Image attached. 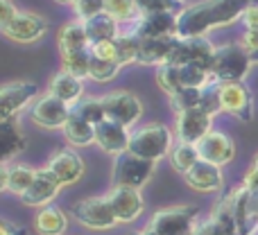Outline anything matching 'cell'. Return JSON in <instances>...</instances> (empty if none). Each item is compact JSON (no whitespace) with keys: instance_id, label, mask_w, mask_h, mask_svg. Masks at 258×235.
Returning a JSON list of instances; mask_svg holds the SVG:
<instances>
[{"instance_id":"obj_1","label":"cell","mask_w":258,"mask_h":235,"mask_svg":"<svg viewBox=\"0 0 258 235\" xmlns=\"http://www.w3.org/2000/svg\"><path fill=\"white\" fill-rule=\"evenodd\" d=\"M249 0H202L177 14V36H204L213 27H222L242 18Z\"/></svg>"},{"instance_id":"obj_2","label":"cell","mask_w":258,"mask_h":235,"mask_svg":"<svg viewBox=\"0 0 258 235\" xmlns=\"http://www.w3.org/2000/svg\"><path fill=\"white\" fill-rule=\"evenodd\" d=\"M251 54L245 50V45L227 43L215 48V57L211 63V77L220 84H236L247 77L251 68Z\"/></svg>"},{"instance_id":"obj_3","label":"cell","mask_w":258,"mask_h":235,"mask_svg":"<svg viewBox=\"0 0 258 235\" xmlns=\"http://www.w3.org/2000/svg\"><path fill=\"white\" fill-rule=\"evenodd\" d=\"M127 151L156 163L159 159L172 151V133L165 124H147V127L138 129L136 133H132Z\"/></svg>"},{"instance_id":"obj_4","label":"cell","mask_w":258,"mask_h":235,"mask_svg":"<svg viewBox=\"0 0 258 235\" xmlns=\"http://www.w3.org/2000/svg\"><path fill=\"white\" fill-rule=\"evenodd\" d=\"M197 206H172L154 213L150 226L145 228L147 235H190L197 224Z\"/></svg>"},{"instance_id":"obj_5","label":"cell","mask_w":258,"mask_h":235,"mask_svg":"<svg viewBox=\"0 0 258 235\" xmlns=\"http://www.w3.org/2000/svg\"><path fill=\"white\" fill-rule=\"evenodd\" d=\"M71 213L82 226L95 228V231H107V228L118 224L116 213H113L107 197H89V199H82L73 206Z\"/></svg>"},{"instance_id":"obj_6","label":"cell","mask_w":258,"mask_h":235,"mask_svg":"<svg viewBox=\"0 0 258 235\" xmlns=\"http://www.w3.org/2000/svg\"><path fill=\"white\" fill-rule=\"evenodd\" d=\"M154 174V161L141 159V156L125 151L116 159V168H113V183L122 188H136L141 190L150 177Z\"/></svg>"},{"instance_id":"obj_7","label":"cell","mask_w":258,"mask_h":235,"mask_svg":"<svg viewBox=\"0 0 258 235\" xmlns=\"http://www.w3.org/2000/svg\"><path fill=\"white\" fill-rule=\"evenodd\" d=\"M100 100H102L107 120H113V122L122 124L127 129L134 127L138 122V118L143 116V102L134 93H127V91H111Z\"/></svg>"},{"instance_id":"obj_8","label":"cell","mask_w":258,"mask_h":235,"mask_svg":"<svg viewBox=\"0 0 258 235\" xmlns=\"http://www.w3.org/2000/svg\"><path fill=\"white\" fill-rule=\"evenodd\" d=\"M213 57H215V48L206 36H190V39H179L168 63H177V66L190 63V66H202L211 70Z\"/></svg>"},{"instance_id":"obj_9","label":"cell","mask_w":258,"mask_h":235,"mask_svg":"<svg viewBox=\"0 0 258 235\" xmlns=\"http://www.w3.org/2000/svg\"><path fill=\"white\" fill-rule=\"evenodd\" d=\"M211 122H213V113L204 107L179 111L177 122H174L177 138L183 140V142H192V145H197L206 133H211Z\"/></svg>"},{"instance_id":"obj_10","label":"cell","mask_w":258,"mask_h":235,"mask_svg":"<svg viewBox=\"0 0 258 235\" xmlns=\"http://www.w3.org/2000/svg\"><path fill=\"white\" fill-rule=\"evenodd\" d=\"M220 109L229 116H236L242 122H249L254 118V104H251V95L242 82L236 84H220Z\"/></svg>"},{"instance_id":"obj_11","label":"cell","mask_w":258,"mask_h":235,"mask_svg":"<svg viewBox=\"0 0 258 235\" xmlns=\"http://www.w3.org/2000/svg\"><path fill=\"white\" fill-rule=\"evenodd\" d=\"M45 32H48V21L32 12H18V16L3 27V34L16 43H34L43 39Z\"/></svg>"},{"instance_id":"obj_12","label":"cell","mask_w":258,"mask_h":235,"mask_svg":"<svg viewBox=\"0 0 258 235\" xmlns=\"http://www.w3.org/2000/svg\"><path fill=\"white\" fill-rule=\"evenodd\" d=\"M71 113H73V107H68L66 102H61L59 98L48 93L32 104L30 118H32V122H36L39 127L54 129V127H63L66 120L71 118Z\"/></svg>"},{"instance_id":"obj_13","label":"cell","mask_w":258,"mask_h":235,"mask_svg":"<svg viewBox=\"0 0 258 235\" xmlns=\"http://www.w3.org/2000/svg\"><path fill=\"white\" fill-rule=\"evenodd\" d=\"M36 98L34 82H9L0 91V116L3 120H14L21 109H25Z\"/></svg>"},{"instance_id":"obj_14","label":"cell","mask_w":258,"mask_h":235,"mask_svg":"<svg viewBox=\"0 0 258 235\" xmlns=\"http://www.w3.org/2000/svg\"><path fill=\"white\" fill-rule=\"evenodd\" d=\"M138 39H163L177 36V14L174 12H150L141 14L134 27Z\"/></svg>"},{"instance_id":"obj_15","label":"cell","mask_w":258,"mask_h":235,"mask_svg":"<svg viewBox=\"0 0 258 235\" xmlns=\"http://www.w3.org/2000/svg\"><path fill=\"white\" fill-rule=\"evenodd\" d=\"M197 149H200V159L206 161L211 165H222L231 163L233 156H236V145L233 140L222 131H211L197 142Z\"/></svg>"},{"instance_id":"obj_16","label":"cell","mask_w":258,"mask_h":235,"mask_svg":"<svg viewBox=\"0 0 258 235\" xmlns=\"http://www.w3.org/2000/svg\"><path fill=\"white\" fill-rule=\"evenodd\" d=\"M45 168L59 179L61 186H71V183L80 181L84 174V161L75 149H59L50 156Z\"/></svg>"},{"instance_id":"obj_17","label":"cell","mask_w":258,"mask_h":235,"mask_svg":"<svg viewBox=\"0 0 258 235\" xmlns=\"http://www.w3.org/2000/svg\"><path fill=\"white\" fill-rule=\"evenodd\" d=\"M109 204H111L113 213H116L118 222H134L145 208V201L141 197V190L136 188H122L113 186V190L109 192Z\"/></svg>"},{"instance_id":"obj_18","label":"cell","mask_w":258,"mask_h":235,"mask_svg":"<svg viewBox=\"0 0 258 235\" xmlns=\"http://www.w3.org/2000/svg\"><path fill=\"white\" fill-rule=\"evenodd\" d=\"M59 188H61L59 179L54 177L48 168H43V170H39V172H36L34 183H32L30 190L21 197V201L25 206H32V208H39V206H41V208H45V206H50V201L57 197Z\"/></svg>"},{"instance_id":"obj_19","label":"cell","mask_w":258,"mask_h":235,"mask_svg":"<svg viewBox=\"0 0 258 235\" xmlns=\"http://www.w3.org/2000/svg\"><path fill=\"white\" fill-rule=\"evenodd\" d=\"M129 140H132V133L127 131V127L113 122V120H102L100 124H95V142L107 154H125L129 149Z\"/></svg>"},{"instance_id":"obj_20","label":"cell","mask_w":258,"mask_h":235,"mask_svg":"<svg viewBox=\"0 0 258 235\" xmlns=\"http://www.w3.org/2000/svg\"><path fill=\"white\" fill-rule=\"evenodd\" d=\"M179 43V36H163V39H141V48H138L136 63H145V66H163L170 61L174 48Z\"/></svg>"},{"instance_id":"obj_21","label":"cell","mask_w":258,"mask_h":235,"mask_svg":"<svg viewBox=\"0 0 258 235\" xmlns=\"http://www.w3.org/2000/svg\"><path fill=\"white\" fill-rule=\"evenodd\" d=\"M186 177V183L192 188V190H200V192H215L222 188L224 177H222V170L218 165H211L206 161H200L190 172L183 174Z\"/></svg>"},{"instance_id":"obj_22","label":"cell","mask_w":258,"mask_h":235,"mask_svg":"<svg viewBox=\"0 0 258 235\" xmlns=\"http://www.w3.org/2000/svg\"><path fill=\"white\" fill-rule=\"evenodd\" d=\"M34 179H36V170L25 168V165L3 163V168H0V188L14 192V195H18V197H23L30 190Z\"/></svg>"},{"instance_id":"obj_23","label":"cell","mask_w":258,"mask_h":235,"mask_svg":"<svg viewBox=\"0 0 258 235\" xmlns=\"http://www.w3.org/2000/svg\"><path fill=\"white\" fill-rule=\"evenodd\" d=\"M48 93L54 95V98H59L61 102H66L68 107H75V104L84 98V84H82L80 77L61 70V72H57V75L50 80Z\"/></svg>"},{"instance_id":"obj_24","label":"cell","mask_w":258,"mask_h":235,"mask_svg":"<svg viewBox=\"0 0 258 235\" xmlns=\"http://www.w3.org/2000/svg\"><path fill=\"white\" fill-rule=\"evenodd\" d=\"M91 48V41L86 36V27L84 21H71L61 27L59 32V50L63 54H75V52H84Z\"/></svg>"},{"instance_id":"obj_25","label":"cell","mask_w":258,"mask_h":235,"mask_svg":"<svg viewBox=\"0 0 258 235\" xmlns=\"http://www.w3.org/2000/svg\"><path fill=\"white\" fill-rule=\"evenodd\" d=\"M86 27V36H89L91 45L93 43H102V41H116L120 36L118 32V21L111 18L109 14H98V16L84 21Z\"/></svg>"},{"instance_id":"obj_26","label":"cell","mask_w":258,"mask_h":235,"mask_svg":"<svg viewBox=\"0 0 258 235\" xmlns=\"http://www.w3.org/2000/svg\"><path fill=\"white\" fill-rule=\"evenodd\" d=\"M63 136L71 145L75 147H84V145H91L95 142V124H91L89 120H84L82 116H77L75 111L71 113V118L66 120L63 124Z\"/></svg>"},{"instance_id":"obj_27","label":"cell","mask_w":258,"mask_h":235,"mask_svg":"<svg viewBox=\"0 0 258 235\" xmlns=\"http://www.w3.org/2000/svg\"><path fill=\"white\" fill-rule=\"evenodd\" d=\"M25 136L16 127L14 120H0V147H3V163H9L18 151L25 149Z\"/></svg>"},{"instance_id":"obj_28","label":"cell","mask_w":258,"mask_h":235,"mask_svg":"<svg viewBox=\"0 0 258 235\" xmlns=\"http://www.w3.org/2000/svg\"><path fill=\"white\" fill-rule=\"evenodd\" d=\"M34 226H36V233L39 235H63L66 233V226H68V219L61 208H57V206H45V208H41L39 213H36Z\"/></svg>"},{"instance_id":"obj_29","label":"cell","mask_w":258,"mask_h":235,"mask_svg":"<svg viewBox=\"0 0 258 235\" xmlns=\"http://www.w3.org/2000/svg\"><path fill=\"white\" fill-rule=\"evenodd\" d=\"M174 66V75H177V84L179 89H206L211 77L209 68H202V66H190V63H183V66Z\"/></svg>"},{"instance_id":"obj_30","label":"cell","mask_w":258,"mask_h":235,"mask_svg":"<svg viewBox=\"0 0 258 235\" xmlns=\"http://www.w3.org/2000/svg\"><path fill=\"white\" fill-rule=\"evenodd\" d=\"M170 161H172V168L177 170V172L186 174V172H190L202 159H200V149H197V145L179 140L177 145L172 147V151H170Z\"/></svg>"},{"instance_id":"obj_31","label":"cell","mask_w":258,"mask_h":235,"mask_svg":"<svg viewBox=\"0 0 258 235\" xmlns=\"http://www.w3.org/2000/svg\"><path fill=\"white\" fill-rule=\"evenodd\" d=\"M104 14H109L111 18L120 21H138L141 9H138L136 0H107L104 3Z\"/></svg>"},{"instance_id":"obj_32","label":"cell","mask_w":258,"mask_h":235,"mask_svg":"<svg viewBox=\"0 0 258 235\" xmlns=\"http://www.w3.org/2000/svg\"><path fill=\"white\" fill-rule=\"evenodd\" d=\"M204 95L206 89H179L177 93L170 98L174 111H186V109H195V107H204Z\"/></svg>"},{"instance_id":"obj_33","label":"cell","mask_w":258,"mask_h":235,"mask_svg":"<svg viewBox=\"0 0 258 235\" xmlns=\"http://www.w3.org/2000/svg\"><path fill=\"white\" fill-rule=\"evenodd\" d=\"M73 111H75L77 116H82L84 120H89L91 124H100L102 120H107L102 100H98V98H82L80 102L73 107Z\"/></svg>"},{"instance_id":"obj_34","label":"cell","mask_w":258,"mask_h":235,"mask_svg":"<svg viewBox=\"0 0 258 235\" xmlns=\"http://www.w3.org/2000/svg\"><path fill=\"white\" fill-rule=\"evenodd\" d=\"M63 70L71 72L75 77H89L91 70V48L84 52H75V54H63Z\"/></svg>"},{"instance_id":"obj_35","label":"cell","mask_w":258,"mask_h":235,"mask_svg":"<svg viewBox=\"0 0 258 235\" xmlns=\"http://www.w3.org/2000/svg\"><path fill=\"white\" fill-rule=\"evenodd\" d=\"M120 63L118 61H102V59H95L91 57V70H89V77L93 82H111L113 77L118 75V70H120Z\"/></svg>"},{"instance_id":"obj_36","label":"cell","mask_w":258,"mask_h":235,"mask_svg":"<svg viewBox=\"0 0 258 235\" xmlns=\"http://www.w3.org/2000/svg\"><path fill=\"white\" fill-rule=\"evenodd\" d=\"M118 52H120V63H134L138 59V48H141V39L136 34H122L118 36Z\"/></svg>"},{"instance_id":"obj_37","label":"cell","mask_w":258,"mask_h":235,"mask_svg":"<svg viewBox=\"0 0 258 235\" xmlns=\"http://www.w3.org/2000/svg\"><path fill=\"white\" fill-rule=\"evenodd\" d=\"M141 14H150V12H181V0H136Z\"/></svg>"},{"instance_id":"obj_38","label":"cell","mask_w":258,"mask_h":235,"mask_svg":"<svg viewBox=\"0 0 258 235\" xmlns=\"http://www.w3.org/2000/svg\"><path fill=\"white\" fill-rule=\"evenodd\" d=\"M91 57L102 59V61H118L120 63V52H118V41H102V43L91 45ZM122 66V63H120Z\"/></svg>"},{"instance_id":"obj_39","label":"cell","mask_w":258,"mask_h":235,"mask_svg":"<svg viewBox=\"0 0 258 235\" xmlns=\"http://www.w3.org/2000/svg\"><path fill=\"white\" fill-rule=\"evenodd\" d=\"M104 3L107 0H75L73 7H75L80 21H89V18L98 16V14H104Z\"/></svg>"},{"instance_id":"obj_40","label":"cell","mask_w":258,"mask_h":235,"mask_svg":"<svg viewBox=\"0 0 258 235\" xmlns=\"http://www.w3.org/2000/svg\"><path fill=\"white\" fill-rule=\"evenodd\" d=\"M190 235H229V233L211 217V219H204V222H197L195 228L190 231Z\"/></svg>"},{"instance_id":"obj_41","label":"cell","mask_w":258,"mask_h":235,"mask_svg":"<svg viewBox=\"0 0 258 235\" xmlns=\"http://www.w3.org/2000/svg\"><path fill=\"white\" fill-rule=\"evenodd\" d=\"M18 16V9L14 7L12 0H0V27L9 25Z\"/></svg>"},{"instance_id":"obj_42","label":"cell","mask_w":258,"mask_h":235,"mask_svg":"<svg viewBox=\"0 0 258 235\" xmlns=\"http://www.w3.org/2000/svg\"><path fill=\"white\" fill-rule=\"evenodd\" d=\"M242 45H245V50L251 54V57H256L258 54V30H245Z\"/></svg>"},{"instance_id":"obj_43","label":"cell","mask_w":258,"mask_h":235,"mask_svg":"<svg viewBox=\"0 0 258 235\" xmlns=\"http://www.w3.org/2000/svg\"><path fill=\"white\" fill-rule=\"evenodd\" d=\"M242 21H245L247 30H258V5H249L242 14Z\"/></svg>"},{"instance_id":"obj_44","label":"cell","mask_w":258,"mask_h":235,"mask_svg":"<svg viewBox=\"0 0 258 235\" xmlns=\"http://www.w3.org/2000/svg\"><path fill=\"white\" fill-rule=\"evenodd\" d=\"M0 235H27V231L23 226H18V224L9 222V219H3L0 222Z\"/></svg>"},{"instance_id":"obj_45","label":"cell","mask_w":258,"mask_h":235,"mask_svg":"<svg viewBox=\"0 0 258 235\" xmlns=\"http://www.w3.org/2000/svg\"><path fill=\"white\" fill-rule=\"evenodd\" d=\"M242 186H247L251 192H258V159L254 161V165H251L249 172H247L245 183H242Z\"/></svg>"},{"instance_id":"obj_46","label":"cell","mask_w":258,"mask_h":235,"mask_svg":"<svg viewBox=\"0 0 258 235\" xmlns=\"http://www.w3.org/2000/svg\"><path fill=\"white\" fill-rule=\"evenodd\" d=\"M57 3H61V5H68V3H71V5H73L75 0H57Z\"/></svg>"},{"instance_id":"obj_47","label":"cell","mask_w":258,"mask_h":235,"mask_svg":"<svg viewBox=\"0 0 258 235\" xmlns=\"http://www.w3.org/2000/svg\"><path fill=\"white\" fill-rule=\"evenodd\" d=\"M132 235H147L145 231H141V233H132Z\"/></svg>"},{"instance_id":"obj_48","label":"cell","mask_w":258,"mask_h":235,"mask_svg":"<svg viewBox=\"0 0 258 235\" xmlns=\"http://www.w3.org/2000/svg\"><path fill=\"white\" fill-rule=\"evenodd\" d=\"M249 5H258V0H249Z\"/></svg>"},{"instance_id":"obj_49","label":"cell","mask_w":258,"mask_h":235,"mask_svg":"<svg viewBox=\"0 0 258 235\" xmlns=\"http://www.w3.org/2000/svg\"><path fill=\"white\" fill-rule=\"evenodd\" d=\"M181 3H186V0H181Z\"/></svg>"}]
</instances>
